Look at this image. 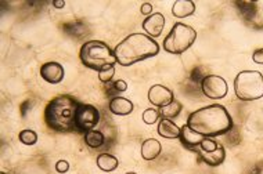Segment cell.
<instances>
[{
  "label": "cell",
  "mask_w": 263,
  "mask_h": 174,
  "mask_svg": "<svg viewBox=\"0 0 263 174\" xmlns=\"http://www.w3.org/2000/svg\"><path fill=\"white\" fill-rule=\"evenodd\" d=\"M196 13V5L192 0H177L172 7V14L176 18H186Z\"/></svg>",
  "instance_id": "cell-17"
},
{
  "label": "cell",
  "mask_w": 263,
  "mask_h": 174,
  "mask_svg": "<svg viewBox=\"0 0 263 174\" xmlns=\"http://www.w3.org/2000/svg\"><path fill=\"white\" fill-rule=\"evenodd\" d=\"M104 135L103 133L96 129H93V130L87 131L85 133V142H86L87 147H90V148H100L101 145L104 144Z\"/></svg>",
  "instance_id": "cell-20"
},
{
  "label": "cell",
  "mask_w": 263,
  "mask_h": 174,
  "mask_svg": "<svg viewBox=\"0 0 263 174\" xmlns=\"http://www.w3.org/2000/svg\"><path fill=\"white\" fill-rule=\"evenodd\" d=\"M0 174H6V173H3V171H2V173H0Z\"/></svg>",
  "instance_id": "cell-31"
},
{
  "label": "cell",
  "mask_w": 263,
  "mask_h": 174,
  "mask_svg": "<svg viewBox=\"0 0 263 174\" xmlns=\"http://www.w3.org/2000/svg\"><path fill=\"white\" fill-rule=\"evenodd\" d=\"M180 141H182V144L188 148V150L192 151H196L201 142L204 141V135L200 134V133H197L192 129V127H188L187 125H184L183 127H180Z\"/></svg>",
  "instance_id": "cell-12"
},
{
  "label": "cell",
  "mask_w": 263,
  "mask_h": 174,
  "mask_svg": "<svg viewBox=\"0 0 263 174\" xmlns=\"http://www.w3.org/2000/svg\"><path fill=\"white\" fill-rule=\"evenodd\" d=\"M115 75V68L114 67H110V68H105L103 71L99 72V79H100L103 83H108L112 80V77Z\"/></svg>",
  "instance_id": "cell-24"
},
{
  "label": "cell",
  "mask_w": 263,
  "mask_h": 174,
  "mask_svg": "<svg viewBox=\"0 0 263 174\" xmlns=\"http://www.w3.org/2000/svg\"><path fill=\"white\" fill-rule=\"evenodd\" d=\"M235 96L243 101H255L263 97V75L258 71H241L234 79Z\"/></svg>",
  "instance_id": "cell-5"
},
{
  "label": "cell",
  "mask_w": 263,
  "mask_h": 174,
  "mask_svg": "<svg viewBox=\"0 0 263 174\" xmlns=\"http://www.w3.org/2000/svg\"><path fill=\"white\" fill-rule=\"evenodd\" d=\"M68 169H69V163H68L67 160H58L57 163H56V170H57L58 173H67Z\"/></svg>",
  "instance_id": "cell-25"
},
{
  "label": "cell",
  "mask_w": 263,
  "mask_h": 174,
  "mask_svg": "<svg viewBox=\"0 0 263 174\" xmlns=\"http://www.w3.org/2000/svg\"><path fill=\"white\" fill-rule=\"evenodd\" d=\"M126 174H137V173H133V171H130V173H126Z\"/></svg>",
  "instance_id": "cell-30"
},
{
  "label": "cell",
  "mask_w": 263,
  "mask_h": 174,
  "mask_svg": "<svg viewBox=\"0 0 263 174\" xmlns=\"http://www.w3.org/2000/svg\"><path fill=\"white\" fill-rule=\"evenodd\" d=\"M159 53V44L149 35L132 34L116 44L114 48L116 63L122 67H130Z\"/></svg>",
  "instance_id": "cell-2"
},
{
  "label": "cell",
  "mask_w": 263,
  "mask_h": 174,
  "mask_svg": "<svg viewBox=\"0 0 263 174\" xmlns=\"http://www.w3.org/2000/svg\"><path fill=\"white\" fill-rule=\"evenodd\" d=\"M19 141L25 145H34L38 141V134L34 130H22L18 135Z\"/></svg>",
  "instance_id": "cell-21"
},
{
  "label": "cell",
  "mask_w": 263,
  "mask_h": 174,
  "mask_svg": "<svg viewBox=\"0 0 263 174\" xmlns=\"http://www.w3.org/2000/svg\"><path fill=\"white\" fill-rule=\"evenodd\" d=\"M114 84H115V89H116L118 92H126V90H128V84H126L125 80H116Z\"/></svg>",
  "instance_id": "cell-28"
},
{
  "label": "cell",
  "mask_w": 263,
  "mask_h": 174,
  "mask_svg": "<svg viewBox=\"0 0 263 174\" xmlns=\"http://www.w3.org/2000/svg\"><path fill=\"white\" fill-rule=\"evenodd\" d=\"M159 119V111L154 109V108H149L143 112V121L146 125H154L155 122Z\"/></svg>",
  "instance_id": "cell-22"
},
{
  "label": "cell",
  "mask_w": 263,
  "mask_h": 174,
  "mask_svg": "<svg viewBox=\"0 0 263 174\" xmlns=\"http://www.w3.org/2000/svg\"><path fill=\"white\" fill-rule=\"evenodd\" d=\"M252 60L256 64H263V48H259V50L255 51L254 55H252Z\"/></svg>",
  "instance_id": "cell-27"
},
{
  "label": "cell",
  "mask_w": 263,
  "mask_h": 174,
  "mask_svg": "<svg viewBox=\"0 0 263 174\" xmlns=\"http://www.w3.org/2000/svg\"><path fill=\"white\" fill-rule=\"evenodd\" d=\"M161 151H162L161 142L155 138H149L141 144V158L144 160L157 159L161 155Z\"/></svg>",
  "instance_id": "cell-15"
},
{
  "label": "cell",
  "mask_w": 263,
  "mask_h": 174,
  "mask_svg": "<svg viewBox=\"0 0 263 174\" xmlns=\"http://www.w3.org/2000/svg\"><path fill=\"white\" fill-rule=\"evenodd\" d=\"M64 67L61 64L58 63H46L40 67V76L43 80H46L47 83H52V84H58L60 82H62L64 79Z\"/></svg>",
  "instance_id": "cell-10"
},
{
  "label": "cell",
  "mask_w": 263,
  "mask_h": 174,
  "mask_svg": "<svg viewBox=\"0 0 263 174\" xmlns=\"http://www.w3.org/2000/svg\"><path fill=\"white\" fill-rule=\"evenodd\" d=\"M165 28V17L161 13H154L143 21V29L150 38H158Z\"/></svg>",
  "instance_id": "cell-11"
},
{
  "label": "cell",
  "mask_w": 263,
  "mask_h": 174,
  "mask_svg": "<svg viewBox=\"0 0 263 174\" xmlns=\"http://www.w3.org/2000/svg\"><path fill=\"white\" fill-rule=\"evenodd\" d=\"M140 11H141V14L144 15H151V13H153V5L151 3H143L141 5V7H140Z\"/></svg>",
  "instance_id": "cell-26"
},
{
  "label": "cell",
  "mask_w": 263,
  "mask_h": 174,
  "mask_svg": "<svg viewBox=\"0 0 263 174\" xmlns=\"http://www.w3.org/2000/svg\"><path fill=\"white\" fill-rule=\"evenodd\" d=\"M198 154L201 156V159L205 162L208 166H212V167H216L219 164L223 163V160L226 158V151L223 148V145H220L216 148L215 151L212 152H204V151H198Z\"/></svg>",
  "instance_id": "cell-16"
},
{
  "label": "cell",
  "mask_w": 263,
  "mask_h": 174,
  "mask_svg": "<svg viewBox=\"0 0 263 174\" xmlns=\"http://www.w3.org/2000/svg\"><path fill=\"white\" fill-rule=\"evenodd\" d=\"M53 6H54L56 9H62V7L65 6V2H64V0H57V2L53 3Z\"/></svg>",
  "instance_id": "cell-29"
},
{
  "label": "cell",
  "mask_w": 263,
  "mask_h": 174,
  "mask_svg": "<svg viewBox=\"0 0 263 174\" xmlns=\"http://www.w3.org/2000/svg\"><path fill=\"white\" fill-rule=\"evenodd\" d=\"M218 147H219V144H218L215 140H212V138H209V137H205V138H204V141L201 142V145H200V147H198L196 151L212 152V151H215Z\"/></svg>",
  "instance_id": "cell-23"
},
{
  "label": "cell",
  "mask_w": 263,
  "mask_h": 174,
  "mask_svg": "<svg viewBox=\"0 0 263 174\" xmlns=\"http://www.w3.org/2000/svg\"><path fill=\"white\" fill-rule=\"evenodd\" d=\"M202 93L205 94L208 98L212 100H220L227 94V82L219 75H208L202 79L201 82Z\"/></svg>",
  "instance_id": "cell-8"
},
{
  "label": "cell",
  "mask_w": 263,
  "mask_h": 174,
  "mask_svg": "<svg viewBox=\"0 0 263 174\" xmlns=\"http://www.w3.org/2000/svg\"><path fill=\"white\" fill-rule=\"evenodd\" d=\"M182 104L177 101V100H173L171 104H168V105L162 106V108H159V116L162 118V119H171L173 121L175 118L179 116V113L182 112Z\"/></svg>",
  "instance_id": "cell-18"
},
{
  "label": "cell",
  "mask_w": 263,
  "mask_h": 174,
  "mask_svg": "<svg viewBox=\"0 0 263 174\" xmlns=\"http://www.w3.org/2000/svg\"><path fill=\"white\" fill-rule=\"evenodd\" d=\"M186 125L204 137L212 138L229 133L233 127V119L225 106L213 104L190 113Z\"/></svg>",
  "instance_id": "cell-1"
},
{
  "label": "cell",
  "mask_w": 263,
  "mask_h": 174,
  "mask_svg": "<svg viewBox=\"0 0 263 174\" xmlns=\"http://www.w3.org/2000/svg\"><path fill=\"white\" fill-rule=\"evenodd\" d=\"M110 111L114 115H130L132 111H133V104H132L130 100L125 98V97H114L110 101Z\"/></svg>",
  "instance_id": "cell-14"
},
{
  "label": "cell",
  "mask_w": 263,
  "mask_h": 174,
  "mask_svg": "<svg viewBox=\"0 0 263 174\" xmlns=\"http://www.w3.org/2000/svg\"><path fill=\"white\" fill-rule=\"evenodd\" d=\"M118 159L110 154H101L97 156V166L103 171H114L118 167Z\"/></svg>",
  "instance_id": "cell-19"
},
{
  "label": "cell",
  "mask_w": 263,
  "mask_h": 174,
  "mask_svg": "<svg viewBox=\"0 0 263 174\" xmlns=\"http://www.w3.org/2000/svg\"><path fill=\"white\" fill-rule=\"evenodd\" d=\"M158 134L168 138V140H173V138H179L180 137V127L171 119H162L158 123Z\"/></svg>",
  "instance_id": "cell-13"
},
{
  "label": "cell",
  "mask_w": 263,
  "mask_h": 174,
  "mask_svg": "<svg viewBox=\"0 0 263 174\" xmlns=\"http://www.w3.org/2000/svg\"><path fill=\"white\" fill-rule=\"evenodd\" d=\"M173 100H175V97H173L172 90L162 84H154L149 90V101L154 106L162 108V106L171 104Z\"/></svg>",
  "instance_id": "cell-9"
},
{
  "label": "cell",
  "mask_w": 263,
  "mask_h": 174,
  "mask_svg": "<svg viewBox=\"0 0 263 174\" xmlns=\"http://www.w3.org/2000/svg\"><path fill=\"white\" fill-rule=\"evenodd\" d=\"M100 122V112L90 104H79L77 111V130L82 133L93 130Z\"/></svg>",
  "instance_id": "cell-7"
},
{
  "label": "cell",
  "mask_w": 263,
  "mask_h": 174,
  "mask_svg": "<svg viewBox=\"0 0 263 174\" xmlns=\"http://www.w3.org/2000/svg\"><path fill=\"white\" fill-rule=\"evenodd\" d=\"M79 102L71 96L61 94L53 98L44 108L46 125L58 133L77 130V111Z\"/></svg>",
  "instance_id": "cell-3"
},
{
  "label": "cell",
  "mask_w": 263,
  "mask_h": 174,
  "mask_svg": "<svg viewBox=\"0 0 263 174\" xmlns=\"http://www.w3.org/2000/svg\"><path fill=\"white\" fill-rule=\"evenodd\" d=\"M79 58L85 67L100 72L105 68L114 67L116 64L114 50L100 40H89L83 44L79 51Z\"/></svg>",
  "instance_id": "cell-4"
},
{
  "label": "cell",
  "mask_w": 263,
  "mask_h": 174,
  "mask_svg": "<svg viewBox=\"0 0 263 174\" xmlns=\"http://www.w3.org/2000/svg\"><path fill=\"white\" fill-rule=\"evenodd\" d=\"M197 39V31L190 25L176 22L163 40V50L171 54H183L192 47Z\"/></svg>",
  "instance_id": "cell-6"
}]
</instances>
